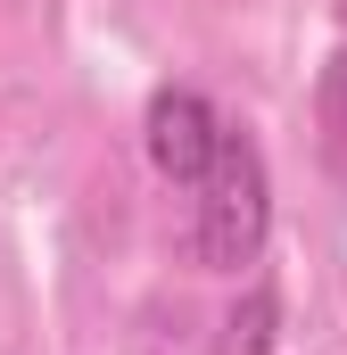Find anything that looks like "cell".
<instances>
[{"label":"cell","mask_w":347,"mask_h":355,"mask_svg":"<svg viewBox=\"0 0 347 355\" xmlns=\"http://www.w3.org/2000/svg\"><path fill=\"white\" fill-rule=\"evenodd\" d=\"M273 347H281V297H273V281H248L240 306L223 314L215 355H273Z\"/></svg>","instance_id":"cell-4"},{"label":"cell","mask_w":347,"mask_h":355,"mask_svg":"<svg viewBox=\"0 0 347 355\" xmlns=\"http://www.w3.org/2000/svg\"><path fill=\"white\" fill-rule=\"evenodd\" d=\"M141 149H149L158 182L190 190V182L215 166V149H223V107L198 83H158L149 107H141Z\"/></svg>","instance_id":"cell-2"},{"label":"cell","mask_w":347,"mask_h":355,"mask_svg":"<svg viewBox=\"0 0 347 355\" xmlns=\"http://www.w3.org/2000/svg\"><path fill=\"white\" fill-rule=\"evenodd\" d=\"M264 240H273V166L240 124H223L215 166L190 182V257H198V272L232 281L264 257Z\"/></svg>","instance_id":"cell-1"},{"label":"cell","mask_w":347,"mask_h":355,"mask_svg":"<svg viewBox=\"0 0 347 355\" xmlns=\"http://www.w3.org/2000/svg\"><path fill=\"white\" fill-rule=\"evenodd\" d=\"M314 149H323L331 182L347 190V42L323 58V75H314Z\"/></svg>","instance_id":"cell-3"}]
</instances>
